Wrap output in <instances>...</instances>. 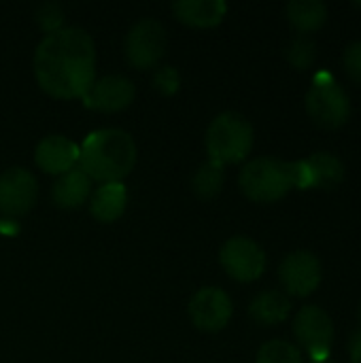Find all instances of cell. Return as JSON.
<instances>
[{
    "instance_id": "obj_10",
    "label": "cell",
    "mask_w": 361,
    "mask_h": 363,
    "mask_svg": "<svg viewBox=\"0 0 361 363\" xmlns=\"http://www.w3.org/2000/svg\"><path fill=\"white\" fill-rule=\"evenodd\" d=\"M279 279L283 287L287 289V294L306 298L321 285V279H323L321 262L311 251H304V249L294 251L281 262Z\"/></svg>"
},
{
    "instance_id": "obj_15",
    "label": "cell",
    "mask_w": 361,
    "mask_h": 363,
    "mask_svg": "<svg viewBox=\"0 0 361 363\" xmlns=\"http://www.w3.org/2000/svg\"><path fill=\"white\" fill-rule=\"evenodd\" d=\"M89 194H91V179L79 166H74L72 170L57 177V181L51 189V198H53L55 206L66 208V211H74V208L83 206L87 202Z\"/></svg>"
},
{
    "instance_id": "obj_12",
    "label": "cell",
    "mask_w": 361,
    "mask_h": 363,
    "mask_svg": "<svg viewBox=\"0 0 361 363\" xmlns=\"http://www.w3.org/2000/svg\"><path fill=\"white\" fill-rule=\"evenodd\" d=\"M134 96L136 87L128 77L106 74L102 79H96L81 100L85 108L100 113H119L134 102Z\"/></svg>"
},
{
    "instance_id": "obj_13",
    "label": "cell",
    "mask_w": 361,
    "mask_h": 363,
    "mask_svg": "<svg viewBox=\"0 0 361 363\" xmlns=\"http://www.w3.org/2000/svg\"><path fill=\"white\" fill-rule=\"evenodd\" d=\"M34 162L43 172L62 177L79 164V147L62 134H51L36 145Z\"/></svg>"
},
{
    "instance_id": "obj_26",
    "label": "cell",
    "mask_w": 361,
    "mask_h": 363,
    "mask_svg": "<svg viewBox=\"0 0 361 363\" xmlns=\"http://www.w3.org/2000/svg\"><path fill=\"white\" fill-rule=\"evenodd\" d=\"M349 353H351V363H361V332L351 340Z\"/></svg>"
},
{
    "instance_id": "obj_7",
    "label": "cell",
    "mask_w": 361,
    "mask_h": 363,
    "mask_svg": "<svg viewBox=\"0 0 361 363\" xmlns=\"http://www.w3.org/2000/svg\"><path fill=\"white\" fill-rule=\"evenodd\" d=\"M294 334L298 342L311 353L313 363L328 362L332 338H334V323L332 317L319 306H304L294 319Z\"/></svg>"
},
{
    "instance_id": "obj_1",
    "label": "cell",
    "mask_w": 361,
    "mask_h": 363,
    "mask_svg": "<svg viewBox=\"0 0 361 363\" xmlns=\"http://www.w3.org/2000/svg\"><path fill=\"white\" fill-rule=\"evenodd\" d=\"M34 77L53 98H83L96 81V45L83 28L45 34L34 51Z\"/></svg>"
},
{
    "instance_id": "obj_20",
    "label": "cell",
    "mask_w": 361,
    "mask_h": 363,
    "mask_svg": "<svg viewBox=\"0 0 361 363\" xmlns=\"http://www.w3.org/2000/svg\"><path fill=\"white\" fill-rule=\"evenodd\" d=\"M223 181H226L223 166L209 160L196 170V174L191 179V189L200 200H213V198L219 196V191L223 187Z\"/></svg>"
},
{
    "instance_id": "obj_5",
    "label": "cell",
    "mask_w": 361,
    "mask_h": 363,
    "mask_svg": "<svg viewBox=\"0 0 361 363\" xmlns=\"http://www.w3.org/2000/svg\"><path fill=\"white\" fill-rule=\"evenodd\" d=\"M306 111L315 123L323 128H340L351 115V100L336 79L323 70L315 77V83L306 94Z\"/></svg>"
},
{
    "instance_id": "obj_9",
    "label": "cell",
    "mask_w": 361,
    "mask_h": 363,
    "mask_svg": "<svg viewBox=\"0 0 361 363\" xmlns=\"http://www.w3.org/2000/svg\"><path fill=\"white\" fill-rule=\"evenodd\" d=\"M38 196L36 177L26 168H9L0 174V215L6 219L30 213Z\"/></svg>"
},
{
    "instance_id": "obj_3",
    "label": "cell",
    "mask_w": 361,
    "mask_h": 363,
    "mask_svg": "<svg viewBox=\"0 0 361 363\" xmlns=\"http://www.w3.org/2000/svg\"><path fill=\"white\" fill-rule=\"evenodd\" d=\"M238 185L249 200L270 204L287 196L294 187H315V179L304 160L283 162L277 157H255L240 170Z\"/></svg>"
},
{
    "instance_id": "obj_11",
    "label": "cell",
    "mask_w": 361,
    "mask_h": 363,
    "mask_svg": "<svg viewBox=\"0 0 361 363\" xmlns=\"http://www.w3.org/2000/svg\"><path fill=\"white\" fill-rule=\"evenodd\" d=\"M189 319L202 332L223 330L234 313L230 296L219 287H202L189 300Z\"/></svg>"
},
{
    "instance_id": "obj_29",
    "label": "cell",
    "mask_w": 361,
    "mask_h": 363,
    "mask_svg": "<svg viewBox=\"0 0 361 363\" xmlns=\"http://www.w3.org/2000/svg\"><path fill=\"white\" fill-rule=\"evenodd\" d=\"M360 319H361V311H360Z\"/></svg>"
},
{
    "instance_id": "obj_24",
    "label": "cell",
    "mask_w": 361,
    "mask_h": 363,
    "mask_svg": "<svg viewBox=\"0 0 361 363\" xmlns=\"http://www.w3.org/2000/svg\"><path fill=\"white\" fill-rule=\"evenodd\" d=\"M181 87V74L174 66H160L153 74V89L162 96H174Z\"/></svg>"
},
{
    "instance_id": "obj_18",
    "label": "cell",
    "mask_w": 361,
    "mask_h": 363,
    "mask_svg": "<svg viewBox=\"0 0 361 363\" xmlns=\"http://www.w3.org/2000/svg\"><path fill=\"white\" fill-rule=\"evenodd\" d=\"M285 13L289 23L300 32L319 30L328 19V6L321 0H291Z\"/></svg>"
},
{
    "instance_id": "obj_23",
    "label": "cell",
    "mask_w": 361,
    "mask_h": 363,
    "mask_svg": "<svg viewBox=\"0 0 361 363\" xmlns=\"http://www.w3.org/2000/svg\"><path fill=\"white\" fill-rule=\"evenodd\" d=\"M34 17L45 34H53L64 28V9L57 2H43L36 9Z\"/></svg>"
},
{
    "instance_id": "obj_19",
    "label": "cell",
    "mask_w": 361,
    "mask_h": 363,
    "mask_svg": "<svg viewBox=\"0 0 361 363\" xmlns=\"http://www.w3.org/2000/svg\"><path fill=\"white\" fill-rule=\"evenodd\" d=\"M304 162L309 164V168L313 172L315 187L334 189L345 179V166H343V162L336 155L328 153V151H317L311 157H306Z\"/></svg>"
},
{
    "instance_id": "obj_17",
    "label": "cell",
    "mask_w": 361,
    "mask_h": 363,
    "mask_svg": "<svg viewBox=\"0 0 361 363\" xmlns=\"http://www.w3.org/2000/svg\"><path fill=\"white\" fill-rule=\"evenodd\" d=\"M291 313V300L283 291H262L253 298L249 315L260 325H279Z\"/></svg>"
},
{
    "instance_id": "obj_21",
    "label": "cell",
    "mask_w": 361,
    "mask_h": 363,
    "mask_svg": "<svg viewBox=\"0 0 361 363\" xmlns=\"http://www.w3.org/2000/svg\"><path fill=\"white\" fill-rule=\"evenodd\" d=\"M255 363H302V353L287 340H270L257 351Z\"/></svg>"
},
{
    "instance_id": "obj_16",
    "label": "cell",
    "mask_w": 361,
    "mask_h": 363,
    "mask_svg": "<svg viewBox=\"0 0 361 363\" xmlns=\"http://www.w3.org/2000/svg\"><path fill=\"white\" fill-rule=\"evenodd\" d=\"M128 206V189L123 183H102L89 200V213L100 223L117 221Z\"/></svg>"
},
{
    "instance_id": "obj_28",
    "label": "cell",
    "mask_w": 361,
    "mask_h": 363,
    "mask_svg": "<svg viewBox=\"0 0 361 363\" xmlns=\"http://www.w3.org/2000/svg\"><path fill=\"white\" fill-rule=\"evenodd\" d=\"M319 363H332V362H319Z\"/></svg>"
},
{
    "instance_id": "obj_6",
    "label": "cell",
    "mask_w": 361,
    "mask_h": 363,
    "mask_svg": "<svg viewBox=\"0 0 361 363\" xmlns=\"http://www.w3.org/2000/svg\"><path fill=\"white\" fill-rule=\"evenodd\" d=\"M166 45V28L157 19H140L126 36V57L134 68L149 70L164 57Z\"/></svg>"
},
{
    "instance_id": "obj_27",
    "label": "cell",
    "mask_w": 361,
    "mask_h": 363,
    "mask_svg": "<svg viewBox=\"0 0 361 363\" xmlns=\"http://www.w3.org/2000/svg\"><path fill=\"white\" fill-rule=\"evenodd\" d=\"M0 232L2 234H6V236H11V234H17L19 232V225H17V221L15 219H0Z\"/></svg>"
},
{
    "instance_id": "obj_14",
    "label": "cell",
    "mask_w": 361,
    "mask_h": 363,
    "mask_svg": "<svg viewBox=\"0 0 361 363\" xmlns=\"http://www.w3.org/2000/svg\"><path fill=\"white\" fill-rule=\"evenodd\" d=\"M179 21L191 28H215L223 21L228 4L223 0H179L172 4Z\"/></svg>"
},
{
    "instance_id": "obj_25",
    "label": "cell",
    "mask_w": 361,
    "mask_h": 363,
    "mask_svg": "<svg viewBox=\"0 0 361 363\" xmlns=\"http://www.w3.org/2000/svg\"><path fill=\"white\" fill-rule=\"evenodd\" d=\"M345 68H347L351 79L361 83V40L351 43L345 49Z\"/></svg>"
},
{
    "instance_id": "obj_2",
    "label": "cell",
    "mask_w": 361,
    "mask_h": 363,
    "mask_svg": "<svg viewBox=\"0 0 361 363\" xmlns=\"http://www.w3.org/2000/svg\"><path fill=\"white\" fill-rule=\"evenodd\" d=\"M136 143L119 128L91 132L79 147V168L100 183H121L136 164Z\"/></svg>"
},
{
    "instance_id": "obj_4",
    "label": "cell",
    "mask_w": 361,
    "mask_h": 363,
    "mask_svg": "<svg viewBox=\"0 0 361 363\" xmlns=\"http://www.w3.org/2000/svg\"><path fill=\"white\" fill-rule=\"evenodd\" d=\"M253 125L234 111L219 113L206 130L209 160L226 166L243 162L253 149Z\"/></svg>"
},
{
    "instance_id": "obj_8",
    "label": "cell",
    "mask_w": 361,
    "mask_h": 363,
    "mask_svg": "<svg viewBox=\"0 0 361 363\" xmlns=\"http://www.w3.org/2000/svg\"><path fill=\"white\" fill-rule=\"evenodd\" d=\"M219 262H221L223 270L238 283H253L266 270L264 249L247 236L230 238L221 247Z\"/></svg>"
},
{
    "instance_id": "obj_22",
    "label": "cell",
    "mask_w": 361,
    "mask_h": 363,
    "mask_svg": "<svg viewBox=\"0 0 361 363\" xmlns=\"http://www.w3.org/2000/svg\"><path fill=\"white\" fill-rule=\"evenodd\" d=\"M285 57L287 62L298 68V70H306L309 66H313L315 57H317V47L313 43V38H309L306 34H298L287 47H285Z\"/></svg>"
}]
</instances>
